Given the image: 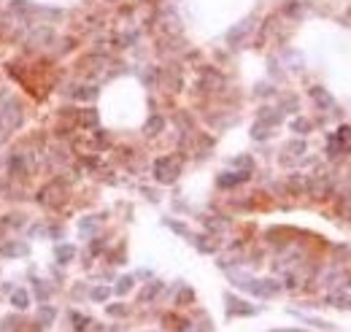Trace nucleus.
<instances>
[{
    "label": "nucleus",
    "instance_id": "f257e3e1",
    "mask_svg": "<svg viewBox=\"0 0 351 332\" xmlns=\"http://www.w3.org/2000/svg\"><path fill=\"white\" fill-rule=\"evenodd\" d=\"M54 254H57V259H60V265H68L70 259H73L76 249H73V246H57Z\"/></svg>",
    "mask_w": 351,
    "mask_h": 332
},
{
    "label": "nucleus",
    "instance_id": "f03ea898",
    "mask_svg": "<svg viewBox=\"0 0 351 332\" xmlns=\"http://www.w3.org/2000/svg\"><path fill=\"white\" fill-rule=\"evenodd\" d=\"M54 314H57V311H54L51 305L41 308V311H38V321H41V327H46V324H49V321L54 319Z\"/></svg>",
    "mask_w": 351,
    "mask_h": 332
},
{
    "label": "nucleus",
    "instance_id": "7ed1b4c3",
    "mask_svg": "<svg viewBox=\"0 0 351 332\" xmlns=\"http://www.w3.org/2000/svg\"><path fill=\"white\" fill-rule=\"evenodd\" d=\"M11 305L19 308V311L27 308V292H14V295H11Z\"/></svg>",
    "mask_w": 351,
    "mask_h": 332
},
{
    "label": "nucleus",
    "instance_id": "20e7f679",
    "mask_svg": "<svg viewBox=\"0 0 351 332\" xmlns=\"http://www.w3.org/2000/svg\"><path fill=\"white\" fill-rule=\"evenodd\" d=\"M3 254L6 257H16V254H27V246H3Z\"/></svg>",
    "mask_w": 351,
    "mask_h": 332
},
{
    "label": "nucleus",
    "instance_id": "39448f33",
    "mask_svg": "<svg viewBox=\"0 0 351 332\" xmlns=\"http://www.w3.org/2000/svg\"><path fill=\"white\" fill-rule=\"evenodd\" d=\"M130 286H132V281H130V278H122V281H119V286H116V292H119V295H125V292H127Z\"/></svg>",
    "mask_w": 351,
    "mask_h": 332
},
{
    "label": "nucleus",
    "instance_id": "423d86ee",
    "mask_svg": "<svg viewBox=\"0 0 351 332\" xmlns=\"http://www.w3.org/2000/svg\"><path fill=\"white\" fill-rule=\"evenodd\" d=\"M92 297H95V300H106V297H108V289H95Z\"/></svg>",
    "mask_w": 351,
    "mask_h": 332
},
{
    "label": "nucleus",
    "instance_id": "0eeeda50",
    "mask_svg": "<svg viewBox=\"0 0 351 332\" xmlns=\"http://www.w3.org/2000/svg\"><path fill=\"white\" fill-rule=\"evenodd\" d=\"M160 127H162V122H160V119H151L149 125H146V130H160Z\"/></svg>",
    "mask_w": 351,
    "mask_h": 332
}]
</instances>
